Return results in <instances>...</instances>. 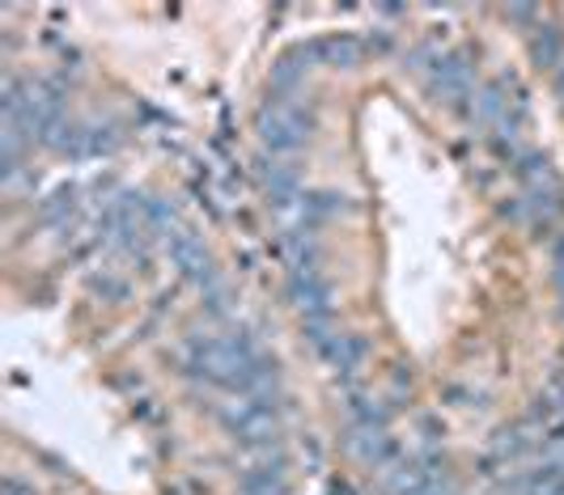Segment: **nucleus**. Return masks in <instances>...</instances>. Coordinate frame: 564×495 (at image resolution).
<instances>
[{
    "instance_id": "f257e3e1",
    "label": "nucleus",
    "mask_w": 564,
    "mask_h": 495,
    "mask_svg": "<svg viewBox=\"0 0 564 495\" xmlns=\"http://www.w3.org/2000/svg\"><path fill=\"white\" fill-rule=\"evenodd\" d=\"M259 132H263V144L272 153H293V148H302L306 136H311V119L297 107H289V102H276V107L263 110Z\"/></svg>"
},
{
    "instance_id": "f03ea898",
    "label": "nucleus",
    "mask_w": 564,
    "mask_h": 495,
    "mask_svg": "<svg viewBox=\"0 0 564 495\" xmlns=\"http://www.w3.org/2000/svg\"><path fill=\"white\" fill-rule=\"evenodd\" d=\"M556 279L564 284V263H556Z\"/></svg>"
}]
</instances>
